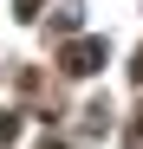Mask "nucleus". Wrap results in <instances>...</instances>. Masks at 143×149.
I'll use <instances>...</instances> for the list:
<instances>
[{
	"mask_svg": "<svg viewBox=\"0 0 143 149\" xmlns=\"http://www.w3.org/2000/svg\"><path fill=\"white\" fill-rule=\"evenodd\" d=\"M98 52H104V45H78V52H72V71H91V65H98Z\"/></svg>",
	"mask_w": 143,
	"mask_h": 149,
	"instance_id": "1",
	"label": "nucleus"
}]
</instances>
